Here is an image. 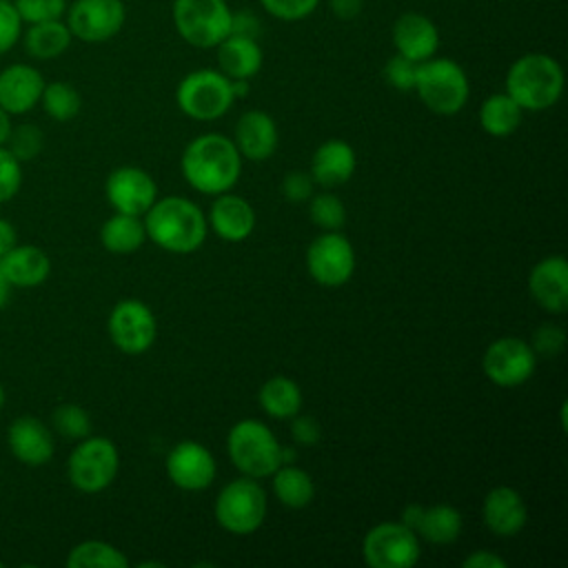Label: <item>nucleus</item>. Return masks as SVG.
I'll return each instance as SVG.
<instances>
[{"label":"nucleus","mask_w":568,"mask_h":568,"mask_svg":"<svg viewBox=\"0 0 568 568\" xmlns=\"http://www.w3.org/2000/svg\"><path fill=\"white\" fill-rule=\"evenodd\" d=\"M180 166L189 186L206 195H220L235 186L242 155L226 135L204 133L186 144Z\"/></svg>","instance_id":"nucleus-1"},{"label":"nucleus","mask_w":568,"mask_h":568,"mask_svg":"<svg viewBox=\"0 0 568 568\" xmlns=\"http://www.w3.org/2000/svg\"><path fill=\"white\" fill-rule=\"evenodd\" d=\"M206 217L202 209L180 195H166L144 213V231L151 242L169 253H193L206 240Z\"/></svg>","instance_id":"nucleus-2"},{"label":"nucleus","mask_w":568,"mask_h":568,"mask_svg":"<svg viewBox=\"0 0 568 568\" xmlns=\"http://www.w3.org/2000/svg\"><path fill=\"white\" fill-rule=\"evenodd\" d=\"M564 69L548 53H524L506 73V93L521 111H546L561 98Z\"/></svg>","instance_id":"nucleus-3"},{"label":"nucleus","mask_w":568,"mask_h":568,"mask_svg":"<svg viewBox=\"0 0 568 568\" xmlns=\"http://www.w3.org/2000/svg\"><path fill=\"white\" fill-rule=\"evenodd\" d=\"M413 91L422 104L437 115L459 113L470 95L466 71L450 58H428L417 62Z\"/></svg>","instance_id":"nucleus-4"},{"label":"nucleus","mask_w":568,"mask_h":568,"mask_svg":"<svg viewBox=\"0 0 568 568\" xmlns=\"http://www.w3.org/2000/svg\"><path fill=\"white\" fill-rule=\"evenodd\" d=\"M226 450L235 468L253 479L273 475V470L282 464V446L271 428L260 419H240L229 430Z\"/></svg>","instance_id":"nucleus-5"},{"label":"nucleus","mask_w":568,"mask_h":568,"mask_svg":"<svg viewBox=\"0 0 568 568\" xmlns=\"http://www.w3.org/2000/svg\"><path fill=\"white\" fill-rule=\"evenodd\" d=\"M173 27L195 49H215L231 33L226 0H173Z\"/></svg>","instance_id":"nucleus-6"},{"label":"nucleus","mask_w":568,"mask_h":568,"mask_svg":"<svg viewBox=\"0 0 568 568\" xmlns=\"http://www.w3.org/2000/svg\"><path fill=\"white\" fill-rule=\"evenodd\" d=\"M175 100L184 115L200 122L222 118L235 102L231 80L215 69H197L186 73L175 89Z\"/></svg>","instance_id":"nucleus-7"},{"label":"nucleus","mask_w":568,"mask_h":568,"mask_svg":"<svg viewBox=\"0 0 568 568\" xmlns=\"http://www.w3.org/2000/svg\"><path fill=\"white\" fill-rule=\"evenodd\" d=\"M217 524L233 535L255 532L266 517L264 488L253 477L229 481L215 497L213 506Z\"/></svg>","instance_id":"nucleus-8"},{"label":"nucleus","mask_w":568,"mask_h":568,"mask_svg":"<svg viewBox=\"0 0 568 568\" xmlns=\"http://www.w3.org/2000/svg\"><path fill=\"white\" fill-rule=\"evenodd\" d=\"M120 455L109 437H82L67 459V475L80 493H100L115 479Z\"/></svg>","instance_id":"nucleus-9"},{"label":"nucleus","mask_w":568,"mask_h":568,"mask_svg":"<svg viewBox=\"0 0 568 568\" xmlns=\"http://www.w3.org/2000/svg\"><path fill=\"white\" fill-rule=\"evenodd\" d=\"M362 555L371 568H413L422 555L419 537L404 521H382L366 532Z\"/></svg>","instance_id":"nucleus-10"},{"label":"nucleus","mask_w":568,"mask_h":568,"mask_svg":"<svg viewBox=\"0 0 568 568\" xmlns=\"http://www.w3.org/2000/svg\"><path fill=\"white\" fill-rule=\"evenodd\" d=\"M64 22L75 40L100 44L122 31L126 7L122 0H73L67 7Z\"/></svg>","instance_id":"nucleus-11"},{"label":"nucleus","mask_w":568,"mask_h":568,"mask_svg":"<svg viewBox=\"0 0 568 568\" xmlns=\"http://www.w3.org/2000/svg\"><path fill=\"white\" fill-rule=\"evenodd\" d=\"M306 268L322 286L335 288L346 284L355 271L353 244L337 231L317 235L306 248Z\"/></svg>","instance_id":"nucleus-12"},{"label":"nucleus","mask_w":568,"mask_h":568,"mask_svg":"<svg viewBox=\"0 0 568 568\" xmlns=\"http://www.w3.org/2000/svg\"><path fill=\"white\" fill-rule=\"evenodd\" d=\"M111 342L126 355H140L155 342L158 324L151 308L140 300H120L106 322Z\"/></svg>","instance_id":"nucleus-13"},{"label":"nucleus","mask_w":568,"mask_h":568,"mask_svg":"<svg viewBox=\"0 0 568 568\" xmlns=\"http://www.w3.org/2000/svg\"><path fill=\"white\" fill-rule=\"evenodd\" d=\"M481 366L493 384L510 388L530 379L537 355L532 346L519 337H499L486 348Z\"/></svg>","instance_id":"nucleus-14"},{"label":"nucleus","mask_w":568,"mask_h":568,"mask_svg":"<svg viewBox=\"0 0 568 568\" xmlns=\"http://www.w3.org/2000/svg\"><path fill=\"white\" fill-rule=\"evenodd\" d=\"M104 193L115 213L144 215L158 200V186L153 178L138 166H120L109 173Z\"/></svg>","instance_id":"nucleus-15"},{"label":"nucleus","mask_w":568,"mask_h":568,"mask_svg":"<svg viewBox=\"0 0 568 568\" xmlns=\"http://www.w3.org/2000/svg\"><path fill=\"white\" fill-rule=\"evenodd\" d=\"M215 459L206 446L184 439L166 455V475L182 490H204L215 479Z\"/></svg>","instance_id":"nucleus-16"},{"label":"nucleus","mask_w":568,"mask_h":568,"mask_svg":"<svg viewBox=\"0 0 568 568\" xmlns=\"http://www.w3.org/2000/svg\"><path fill=\"white\" fill-rule=\"evenodd\" d=\"M390 40L399 55L413 62H424L437 53L439 31L428 16L419 11H404L390 27Z\"/></svg>","instance_id":"nucleus-17"},{"label":"nucleus","mask_w":568,"mask_h":568,"mask_svg":"<svg viewBox=\"0 0 568 568\" xmlns=\"http://www.w3.org/2000/svg\"><path fill=\"white\" fill-rule=\"evenodd\" d=\"M7 444L11 455L24 466H44L55 453L51 428L33 415H20L11 422Z\"/></svg>","instance_id":"nucleus-18"},{"label":"nucleus","mask_w":568,"mask_h":568,"mask_svg":"<svg viewBox=\"0 0 568 568\" xmlns=\"http://www.w3.org/2000/svg\"><path fill=\"white\" fill-rule=\"evenodd\" d=\"M42 73L27 62L7 64L0 71V106L9 115H22L40 104V95L44 89Z\"/></svg>","instance_id":"nucleus-19"},{"label":"nucleus","mask_w":568,"mask_h":568,"mask_svg":"<svg viewBox=\"0 0 568 568\" xmlns=\"http://www.w3.org/2000/svg\"><path fill=\"white\" fill-rule=\"evenodd\" d=\"M532 300L548 313L568 308V262L564 255H550L537 262L528 275Z\"/></svg>","instance_id":"nucleus-20"},{"label":"nucleus","mask_w":568,"mask_h":568,"mask_svg":"<svg viewBox=\"0 0 568 568\" xmlns=\"http://www.w3.org/2000/svg\"><path fill=\"white\" fill-rule=\"evenodd\" d=\"M486 528L497 537H515L528 517L521 495L510 486H495L486 493L481 504Z\"/></svg>","instance_id":"nucleus-21"},{"label":"nucleus","mask_w":568,"mask_h":568,"mask_svg":"<svg viewBox=\"0 0 568 568\" xmlns=\"http://www.w3.org/2000/svg\"><path fill=\"white\" fill-rule=\"evenodd\" d=\"M206 224H211L217 237L226 242H242L253 233L255 211L244 197L226 191L213 200Z\"/></svg>","instance_id":"nucleus-22"},{"label":"nucleus","mask_w":568,"mask_h":568,"mask_svg":"<svg viewBox=\"0 0 568 568\" xmlns=\"http://www.w3.org/2000/svg\"><path fill=\"white\" fill-rule=\"evenodd\" d=\"M235 149L240 155L262 162L275 153L277 146V126L275 120L264 111H246L235 124Z\"/></svg>","instance_id":"nucleus-23"},{"label":"nucleus","mask_w":568,"mask_h":568,"mask_svg":"<svg viewBox=\"0 0 568 568\" xmlns=\"http://www.w3.org/2000/svg\"><path fill=\"white\" fill-rule=\"evenodd\" d=\"M0 266L13 288H36L51 273L49 255L36 244H16L0 257Z\"/></svg>","instance_id":"nucleus-24"},{"label":"nucleus","mask_w":568,"mask_h":568,"mask_svg":"<svg viewBox=\"0 0 568 568\" xmlns=\"http://www.w3.org/2000/svg\"><path fill=\"white\" fill-rule=\"evenodd\" d=\"M217 67L229 80H251L264 62L257 40L229 33L217 47Z\"/></svg>","instance_id":"nucleus-25"},{"label":"nucleus","mask_w":568,"mask_h":568,"mask_svg":"<svg viewBox=\"0 0 568 568\" xmlns=\"http://www.w3.org/2000/svg\"><path fill=\"white\" fill-rule=\"evenodd\" d=\"M355 149L344 140H326L311 160V178L322 186L344 184L355 173Z\"/></svg>","instance_id":"nucleus-26"},{"label":"nucleus","mask_w":568,"mask_h":568,"mask_svg":"<svg viewBox=\"0 0 568 568\" xmlns=\"http://www.w3.org/2000/svg\"><path fill=\"white\" fill-rule=\"evenodd\" d=\"M22 47L29 58L33 60H53L60 58L69 47H71V31L64 22L60 20H47V22H33L22 29Z\"/></svg>","instance_id":"nucleus-27"},{"label":"nucleus","mask_w":568,"mask_h":568,"mask_svg":"<svg viewBox=\"0 0 568 568\" xmlns=\"http://www.w3.org/2000/svg\"><path fill=\"white\" fill-rule=\"evenodd\" d=\"M146 240L144 222L138 215L115 213L100 229V242L109 253L129 255L135 253Z\"/></svg>","instance_id":"nucleus-28"},{"label":"nucleus","mask_w":568,"mask_h":568,"mask_svg":"<svg viewBox=\"0 0 568 568\" xmlns=\"http://www.w3.org/2000/svg\"><path fill=\"white\" fill-rule=\"evenodd\" d=\"M257 399H260L262 410L275 419L295 417L302 408L300 386L291 377H284V375L266 379L257 393Z\"/></svg>","instance_id":"nucleus-29"},{"label":"nucleus","mask_w":568,"mask_h":568,"mask_svg":"<svg viewBox=\"0 0 568 568\" xmlns=\"http://www.w3.org/2000/svg\"><path fill=\"white\" fill-rule=\"evenodd\" d=\"M521 113V106L506 91L493 93L479 106V124L488 135L506 138L517 131Z\"/></svg>","instance_id":"nucleus-30"},{"label":"nucleus","mask_w":568,"mask_h":568,"mask_svg":"<svg viewBox=\"0 0 568 568\" xmlns=\"http://www.w3.org/2000/svg\"><path fill=\"white\" fill-rule=\"evenodd\" d=\"M273 493L288 508H304L315 495V484L311 475L297 466L280 464L273 470Z\"/></svg>","instance_id":"nucleus-31"},{"label":"nucleus","mask_w":568,"mask_h":568,"mask_svg":"<svg viewBox=\"0 0 568 568\" xmlns=\"http://www.w3.org/2000/svg\"><path fill=\"white\" fill-rule=\"evenodd\" d=\"M417 532L430 544H453L462 532V515L450 504H435L424 508Z\"/></svg>","instance_id":"nucleus-32"},{"label":"nucleus","mask_w":568,"mask_h":568,"mask_svg":"<svg viewBox=\"0 0 568 568\" xmlns=\"http://www.w3.org/2000/svg\"><path fill=\"white\" fill-rule=\"evenodd\" d=\"M69 568H126V557L111 544L100 539H87L73 546L67 555Z\"/></svg>","instance_id":"nucleus-33"},{"label":"nucleus","mask_w":568,"mask_h":568,"mask_svg":"<svg viewBox=\"0 0 568 568\" xmlns=\"http://www.w3.org/2000/svg\"><path fill=\"white\" fill-rule=\"evenodd\" d=\"M40 104L44 113L55 122H69L73 120L82 109V98L78 89L64 80L47 82L40 95Z\"/></svg>","instance_id":"nucleus-34"},{"label":"nucleus","mask_w":568,"mask_h":568,"mask_svg":"<svg viewBox=\"0 0 568 568\" xmlns=\"http://www.w3.org/2000/svg\"><path fill=\"white\" fill-rule=\"evenodd\" d=\"M51 426L67 439H82L91 433V417L80 404H60L51 413Z\"/></svg>","instance_id":"nucleus-35"},{"label":"nucleus","mask_w":568,"mask_h":568,"mask_svg":"<svg viewBox=\"0 0 568 568\" xmlns=\"http://www.w3.org/2000/svg\"><path fill=\"white\" fill-rule=\"evenodd\" d=\"M308 215L315 226L324 231H337L344 226L346 220V209L337 195L331 193H320L311 197L308 204Z\"/></svg>","instance_id":"nucleus-36"},{"label":"nucleus","mask_w":568,"mask_h":568,"mask_svg":"<svg viewBox=\"0 0 568 568\" xmlns=\"http://www.w3.org/2000/svg\"><path fill=\"white\" fill-rule=\"evenodd\" d=\"M4 146L20 162H29L42 151L44 135L36 124H18V126H11V133H9V140H7Z\"/></svg>","instance_id":"nucleus-37"},{"label":"nucleus","mask_w":568,"mask_h":568,"mask_svg":"<svg viewBox=\"0 0 568 568\" xmlns=\"http://www.w3.org/2000/svg\"><path fill=\"white\" fill-rule=\"evenodd\" d=\"M13 7L24 24L60 20L67 13V0H13Z\"/></svg>","instance_id":"nucleus-38"},{"label":"nucleus","mask_w":568,"mask_h":568,"mask_svg":"<svg viewBox=\"0 0 568 568\" xmlns=\"http://www.w3.org/2000/svg\"><path fill=\"white\" fill-rule=\"evenodd\" d=\"M20 186H22V162L7 146H0V204L13 200Z\"/></svg>","instance_id":"nucleus-39"},{"label":"nucleus","mask_w":568,"mask_h":568,"mask_svg":"<svg viewBox=\"0 0 568 568\" xmlns=\"http://www.w3.org/2000/svg\"><path fill=\"white\" fill-rule=\"evenodd\" d=\"M260 4L268 16L277 20L297 22L308 18L317 9L320 0H260Z\"/></svg>","instance_id":"nucleus-40"},{"label":"nucleus","mask_w":568,"mask_h":568,"mask_svg":"<svg viewBox=\"0 0 568 568\" xmlns=\"http://www.w3.org/2000/svg\"><path fill=\"white\" fill-rule=\"evenodd\" d=\"M415 73H417V62L395 53L393 58L386 60L382 75L386 80V84H390L397 91H413L415 87Z\"/></svg>","instance_id":"nucleus-41"},{"label":"nucleus","mask_w":568,"mask_h":568,"mask_svg":"<svg viewBox=\"0 0 568 568\" xmlns=\"http://www.w3.org/2000/svg\"><path fill=\"white\" fill-rule=\"evenodd\" d=\"M24 22L18 16L13 0H0V55L11 51L22 38Z\"/></svg>","instance_id":"nucleus-42"},{"label":"nucleus","mask_w":568,"mask_h":568,"mask_svg":"<svg viewBox=\"0 0 568 568\" xmlns=\"http://www.w3.org/2000/svg\"><path fill=\"white\" fill-rule=\"evenodd\" d=\"M564 342H566V333L561 326H555V324H544L535 331V337H532V351L535 355H544V357H555L561 353L564 348Z\"/></svg>","instance_id":"nucleus-43"},{"label":"nucleus","mask_w":568,"mask_h":568,"mask_svg":"<svg viewBox=\"0 0 568 568\" xmlns=\"http://www.w3.org/2000/svg\"><path fill=\"white\" fill-rule=\"evenodd\" d=\"M282 193L291 202H304L313 195V178L304 171H291L282 182Z\"/></svg>","instance_id":"nucleus-44"},{"label":"nucleus","mask_w":568,"mask_h":568,"mask_svg":"<svg viewBox=\"0 0 568 568\" xmlns=\"http://www.w3.org/2000/svg\"><path fill=\"white\" fill-rule=\"evenodd\" d=\"M231 33L233 36H244V38H253L257 40L262 33V22L260 18L248 11V9H240V11H231Z\"/></svg>","instance_id":"nucleus-45"},{"label":"nucleus","mask_w":568,"mask_h":568,"mask_svg":"<svg viewBox=\"0 0 568 568\" xmlns=\"http://www.w3.org/2000/svg\"><path fill=\"white\" fill-rule=\"evenodd\" d=\"M291 435L300 446H313L320 439V424L308 415H297L291 424Z\"/></svg>","instance_id":"nucleus-46"},{"label":"nucleus","mask_w":568,"mask_h":568,"mask_svg":"<svg viewBox=\"0 0 568 568\" xmlns=\"http://www.w3.org/2000/svg\"><path fill=\"white\" fill-rule=\"evenodd\" d=\"M464 568H506V561L490 550H475L464 561Z\"/></svg>","instance_id":"nucleus-47"},{"label":"nucleus","mask_w":568,"mask_h":568,"mask_svg":"<svg viewBox=\"0 0 568 568\" xmlns=\"http://www.w3.org/2000/svg\"><path fill=\"white\" fill-rule=\"evenodd\" d=\"M328 9L339 20H355L364 9V0H328Z\"/></svg>","instance_id":"nucleus-48"},{"label":"nucleus","mask_w":568,"mask_h":568,"mask_svg":"<svg viewBox=\"0 0 568 568\" xmlns=\"http://www.w3.org/2000/svg\"><path fill=\"white\" fill-rule=\"evenodd\" d=\"M16 244H18V231H16V226H13L9 220L0 217V257L7 255Z\"/></svg>","instance_id":"nucleus-49"},{"label":"nucleus","mask_w":568,"mask_h":568,"mask_svg":"<svg viewBox=\"0 0 568 568\" xmlns=\"http://www.w3.org/2000/svg\"><path fill=\"white\" fill-rule=\"evenodd\" d=\"M422 513H424L422 506L410 504V506L404 510V519H402V521H404L408 528H413V530L417 532V524H419V519H422Z\"/></svg>","instance_id":"nucleus-50"},{"label":"nucleus","mask_w":568,"mask_h":568,"mask_svg":"<svg viewBox=\"0 0 568 568\" xmlns=\"http://www.w3.org/2000/svg\"><path fill=\"white\" fill-rule=\"evenodd\" d=\"M11 115L0 106V146H4L7 144V140H9V133H11Z\"/></svg>","instance_id":"nucleus-51"},{"label":"nucleus","mask_w":568,"mask_h":568,"mask_svg":"<svg viewBox=\"0 0 568 568\" xmlns=\"http://www.w3.org/2000/svg\"><path fill=\"white\" fill-rule=\"evenodd\" d=\"M11 284H9V280H7V275H4V271H2V266H0V308H4L7 306V302H9V295H11Z\"/></svg>","instance_id":"nucleus-52"},{"label":"nucleus","mask_w":568,"mask_h":568,"mask_svg":"<svg viewBox=\"0 0 568 568\" xmlns=\"http://www.w3.org/2000/svg\"><path fill=\"white\" fill-rule=\"evenodd\" d=\"M248 80H231V91H233V98H244L248 95Z\"/></svg>","instance_id":"nucleus-53"},{"label":"nucleus","mask_w":568,"mask_h":568,"mask_svg":"<svg viewBox=\"0 0 568 568\" xmlns=\"http://www.w3.org/2000/svg\"><path fill=\"white\" fill-rule=\"evenodd\" d=\"M4 399H7V395H4V386H2V382H0V410H2V406H4Z\"/></svg>","instance_id":"nucleus-54"},{"label":"nucleus","mask_w":568,"mask_h":568,"mask_svg":"<svg viewBox=\"0 0 568 568\" xmlns=\"http://www.w3.org/2000/svg\"><path fill=\"white\" fill-rule=\"evenodd\" d=\"M0 568H2V564H0Z\"/></svg>","instance_id":"nucleus-55"}]
</instances>
